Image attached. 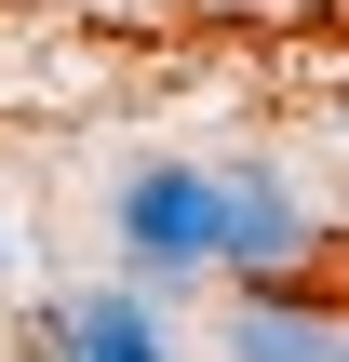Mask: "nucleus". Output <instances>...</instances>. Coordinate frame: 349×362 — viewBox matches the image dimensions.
I'll return each instance as SVG.
<instances>
[{
    "instance_id": "obj_1",
    "label": "nucleus",
    "mask_w": 349,
    "mask_h": 362,
    "mask_svg": "<svg viewBox=\"0 0 349 362\" xmlns=\"http://www.w3.org/2000/svg\"><path fill=\"white\" fill-rule=\"evenodd\" d=\"M108 242H121L135 282L242 269V282L269 296L296 255H323V215H296L282 175H256V161H135V175L108 188Z\"/></svg>"
},
{
    "instance_id": "obj_2",
    "label": "nucleus",
    "mask_w": 349,
    "mask_h": 362,
    "mask_svg": "<svg viewBox=\"0 0 349 362\" xmlns=\"http://www.w3.org/2000/svg\"><path fill=\"white\" fill-rule=\"evenodd\" d=\"M229 362H349L336 309H309V296H242L229 309Z\"/></svg>"
},
{
    "instance_id": "obj_3",
    "label": "nucleus",
    "mask_w": 349,
    "mask_h": 362,
    "mask_svg": "<svg viewBox=\"0 0 349 362\" xmlns=\"http://www.w3.org/2000/svg\"><path fill=\"white\" fill-rule=\"evenodd\" d=\"M54 336H67V362H175L148 296H54Z\"/></svg>"
},
{
    "instance_id": "obj_4",
    "label": "nucleus",
    "mask_w": 349,
    "mask_h": 362,
    "mask_svg": "<svg viewBox=\"0 0 349 362\" xmlns=\"http://www.w3.org/2000/svg\"><path fill=\"white\" fill-rule=\"evenodd\" d=\"M0 282H13V269H0Z\"/></svg>"
}]
</instances>
